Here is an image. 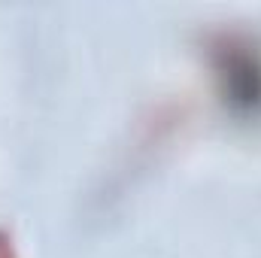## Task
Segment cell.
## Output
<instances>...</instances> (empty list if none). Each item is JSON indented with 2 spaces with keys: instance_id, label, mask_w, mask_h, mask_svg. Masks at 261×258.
Returning a JSON list of instances; mask_svg holds the SVG:
<instances>
[{
  "instance_id": "1",
  "label": "cell",
  "mask_w": 261,
  "mask_h": 258,
  "mask_svg": "<svg viewBox=\"0 0 261 258\" xmlns=\"http://www.w3.org/2000/svg\"><path fill=\"white\" fill-rule=\"evenodd\" d=\"M203 58L222 107L249 122L261 119V40L240 28H219L203 37Z\"/></svg>"
},
{
  "instance_id": "2",
  "label": "cell",
  "mask_w": 261,
  "mask_h": 258,
  "mask_svg": "<svg viewBox=\"0 0 261 258\" xmlns=\"http://www.w3.org/2000/svg\"><path fill=\"white\" fill-rule=\"evenodd\" d=\"M0 258H18L15 243H12V234L6 228H0Z\"/></svg>"
}]
</instances>
